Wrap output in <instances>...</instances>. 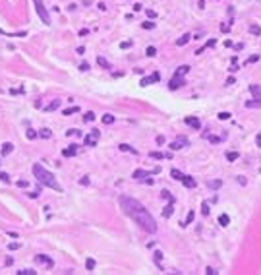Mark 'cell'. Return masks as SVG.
I'll use <instances>...</instances> for the list:
<instances>
[{
	"label": "cell",
	"mask_w": 261,
	"mask_h": 275,
	"mask_svg": "<svg viewBox=\"0 0 261 275\" xmlns=\"http://www.w3.org/2000/svg\"><path fill=\"white\" fill-rule=\"evenodd\" d=\"M83 120H85V122H93V120H95V113H85V116H83Z\"/></svg>",
	"instance_id": "32"
},
{
	"label": "cell",
	"mask_w": 261,
	"mask_h": 275,
	"mask_svg": "<svg viewBox=\"0 0 261 275\" xmlns=\"http://www.w3.org/2000/svg\"><path fill=\"white\" fill-rule=\"evenodd\" d=\"M207 140L211 141V144H219V141H221L222 138H217V136H207Z\"/></svg>",
	"instance_id": "40"
},
{
	"label": "cell",
	"mask_w": 261,
	"mask_h": 275,
	"mask_svg": "<svg viewBox=\"0 0 261 275\" xmlns=\"http://www.w3.org/2000/svg\"><path fill=\"white\" fill-rule=\"evenodd\" d=\"M230 116H232L230 113H219V114H217V118H219V120H228Z\"/></svg>",
	"instance_id": "36"
},
{
	"label": "cell",
	"mask_w": 261,
	"mask_h": 275,
	"mask_svg": "<svg viewBox=\"0 0 261 275\" xmlns=\"http://www.w3.org/2000/svg\"><path fill=\"white\" fill-rule=\"evenodd\" d=\"M203 47H205V49H209V47H215V39H211V41H207V43H205V45H203Z\"/></svg>",
	"instance_id": "49"
},
{
	"label": "cell",
	"mask_w": 261,
	"mask_h": 275,
	"mask_svg": "<svg viewBox=\"0 0 261 275\" xmlns=\"http://www.w3.org/2000/svg\"><path fill=\"white\" fill-rule=\"evenodd\" d=\"M37 271H35V269H19L18 271V275H35Z\"/></svg>",
	"instance_id": "35"
},
{
	"label": "cell",
	"mask_w": 261,
	"mask_h": 275,
	"mask_svg": "<svg viewBox=\"0 0 261 275\" xmlns=\"http://www.w3.org/2000/svg\"><path fill=\"white\" fill-rule=\"evenodd\" d=\"M147 16H149V18H157V12H155V10H147Z\"/></svg>",
	"instance_id": "51"
},
{
	"label": "cell",
	"mask_w": 261,
	"mask_h": 275,
	"mask_svg": "<svg viewBox=\"0 0 261 275\" xmlns=\"http://www.w3.org/2000/svg\"><path fill=\"white\" fill-rule=\"evenodd\" d=\"M238 182H240V184H242V186H244V184H246V178H244V176H238Z\"/></svg>",
	"instance_id": "54"
},
{
	"label": "cell",
	"mask_w": 261,
	"mask_h": 275,
	"mask_svg": "<svg viewBox=\"0 0 261 275\" xmlns=\"http://www.w3.org/2000/svg\"><path fill=\"white\" fill-rule=\"evenodd\" d=\"M0 180H2V182H8V184H10V176H8L6 172H2V171H0Z\"/></svg>",
	"instance_id": "41"
},
{
	"label": "cell",
	"mask_w": 261,
	"mask_h": 275,
	"mask_svg": "<svg viewBox=\"0 0 261 275\" xmlns=\"http://www.w3.org/2000/svg\"><path fill=\"white\" fill-rule=\"evenodd\" d=\"M249 33H253V35H259V33H261V29L257 27V25H252V27H249Z\"/></svg>",
	"instance_id": "42"
},
{
	"label": "cell",
	"mask_w": 261,
	"mask_h": 275,
	"mask_svg": "<svg viewBox=\"0 0 261 275\" xmlns=\"http://www.w3.org/2000/svg\"><path fill=\"white\" fill-rule=\"evenodd\" d=\"M147 176H149V172L143 171V169H137V171H134V174H132V178H135V180H147Z\"/></svg>",
	"instance_id": "11"
},
{
	"label": "cell",
	"mask_w": 261,
	"mask_h": 275,
	"mask_svg": "<svg viewBox=\"0 0 261 275\" xmlns=\"http://www.w3.org/2000/svg\"><path fill=\"white\" fill-rule=\"evenodd\" d=\"M190 70H192V68L188 66V64H184V66H180L178 70H176V74H178V76H186V74L190 72Z\"/></svg>",
	"instance_id": "25"
},
{
	"label": "cell",
	"mask_w": 261,
	"mask_h": 275,
	"mask_svg": "<svg viewBox=\"0 0 261 275\" xmlns=\"http://www.w3.org/2000/svg\"><path fill=\"white\" fill-rule=\"evenodd\" d=\"M170 176L174 178V180H182V176H184V172H180L178 169H172V171H170Z\"/></svg>",
	"instance_id": "24"
},
{
	"label": "cell",
	"mask_w": 261,
	"mask_h": 275,
	"mask_svg": "<svg viewBox=\"0 0 261 275\" xmlns=\"http://www.w3.org/2000/svg\"><path fill=\"white\" fill-rule=\"evenodd\" d=\"M33 4H35V10H37V14H39L41 22H43L45 25H50V16H49V12H46V8H45L43 0H33Z\"/></svg>",
	"instance_id": "3"
},
{
	"label": "cell",
	"mask_w": 261,
	"mask_h": 275,
	"mask_svg": "<svg viewBox=\"0 0 261 275\" xmlns=\"http://www.w3.org/2000/svg\"><path fill=\"white\" fill-rule=\"evenodd\" d=\"M0 151H2V155H10V153L14 151V144H10V141H6V144L2 145V149H0Z\"/></svg>",
	"instance_id": "20"
},
{
	"label": "cell",
	"mask_w": 261,
	"mask_h": 275,
	"mask_svg": "<svg viewBox=\"0 0 261 275\" xmlns=\"http://www.w3.org/2000/svg\"><path fill=\"white\" fill-rule=\"evenodd\" d=\"M39 136H41V138H45V140H49V138L52 136V132H50L49 128H43V130H39Z\"/></svg>",
	"instance_id": "27"
},
{
	"label": "cell",
	"mask_w": 261,
	"mask_h": 275,
	"mask_svg": "<svg viewBox=\"0 0 261 275\" xmlns=\"http://www.w3.org/2000/svg\"><path fill=\"white\" fill-rule=\"evenodd\" d=\"M76 113H80V107H72V109H66V110H64V113H62V114H64V116H70V114H76Z\"/></svg>",
	"instance_id": "28"
},
{
	"label": "cell",
	"mask_w": 261,
	"mask_h": 275,
	"mask_svg": "<svg viewBox=\"0 0 261 275\" xmlns=\"http://www.w3.org/2000/svg\"><path fill=\"white\" fill-rule=\"evenodd\" d=\"M172 213H174V204L168 202V204H166V207L163 209V217H170Z\"/></svg>",
	"instance_id": "17"
},
{
	"label": "cell",
	"mask_w": 261,
	"mask_h": 275,
	"mask_svg": "<svg viewBox=\"0 0 261 275\" xmlns=\"http://www.w3.org/2000/svg\"><path fill=\"white\" fill-rule=\"evenodd\" d=\"M85 266H87V271H93V269H95V266H97V263H95V260H93V258H89V260H87V263H85Z\"/></svg>",
	"instance_id": "33"
},
{
	"label": "cell",
	"mask_w": 261,
	"mask_h": 275,
	"mask_svg": "<svg viewBox=\"0 0 261 275\" xmlns=\"http://www.w3.org/2000/svg\"><path fill=\"white\" fill-rule=\"evenodd\" d=\"M184 145H190V141H188L186 138H178L176 141H172V144H170V149H172V151H178V149H182Z\"/></svg>",
	"instance_id": "9"
},
{
	"label": "cell",
	"mask_w": 261,
	"mask_h": 275,
	"mask_svg": "<svg viewBox=\"0 0 261 275\" xmlns=\"http://www.w3.org/2000/svg\"><path fill=\"white\" fill-rule=\"evenodd\" d=\"M255 141H257V145L261 147V134H257V138H255Z\"/></svg>",
	"instance_id": "55"
},
{
	"label": "cell",
	"mask_w": 261,
	"mask_h": 275,
	"mask_svg": "<svg viewBox=\"0 0 261 275\" xmlns=\"http://www.w3.org/2000/svg\"><path fill=\"white\" fill-rule=\"evenodd\" d=\"M18 186H19V188H27L29 182H27V180H18Z\"/></svg>",
	"instance_id": "45"
},
{
	"label": "cell",
	"mask_w": 261,
	"mask_h": 275,
	"mask_svg": "<svg viewBox=\"0 0 261 275\" xmlns=\"http://www.w3.org/2000/svg\"><path fill=\"white\" fill-rule=\"evenodd\" d=\"M80 70H81V72H87V70H89V64H87V62H83V64H80Z\"/></svg>",
	"instance_id": "46"
},
{
	"label": "cell",
	"mask_w": 261,
	"mask_h": 275,
	"mask_svg": "<svg viewBox=\"0 0 261 275\" xmlns=\"http://www.w3.org/2000/svg\"><path fill=\"white\" fill-rule=\"evenodd\" d=\"M99 138H101V132L99 130H91V134H87L85 138H83V144H85L87 147H95Z\"/></svg>",
	"instance_id": "4"
},
{
	"label": "cell",
	"mask_w": 261,
	"mask_h": 275,
	"mask_svg": "<svg viewBox=\"0 0 261 275\" xmlns=\"http://www.w3.org/2000/svg\"><path fill=\"white\" fill-rule=\"evenodd\" d=\"M120 207H122V211L128 215L132 221H135L145 232H149V235H155L157 232V221L153 219V215L147 211V207H145L143 204H139L135 198H130V196H120Z\"/></svg>",
	"instance_id": "1"
},
{
	"label": "cell",
	"mask_w": 261,
	"mask_h": 275,
	"mask_svg": "<svg viewBox=\"0 0 261 275\" xmlns=\"http://www.w3.org/2000/svg\"><path fill=\"white\" fill-rule=\"evenodd\" d=\"M153 27H155L153 22H145V23H143V29H153Z\"/></svg>",
	"instance_id": "44"
},
{
	"label": "cell",
	"mask_w": 261,
	"mask_h": 275,
	"mask_svg": "<svg viewBox=\"0 0 261 275\" xmlns=\"http://www.w3.org/2000/svg\"><path fill=\"white\" fill-rule=\"evenodd\" d=\"M222 186V180L221 178H217V180H207V188L209 190H219Z\"/></svg>",
	"instance_id": "15"
},
{
	"label": "cell",
	"mask_w": 261,
	"mask_h": 275,
	"mask_svg": "<svg viewBox=\"0 0 261 275\" xmlns=\"http://www.w3.org/2000/svg\"><path fill=\"white\" fill-rule=\"evenodd\" d=\"M238 70H240V68H238L236 64H232V66H230V72H232V74H234V72H238Z\"/></svg>",
	"instance_id": "53"
},
{
	"label": "cell",
	"mask_w": 261,
	"mask_h": 275,
	"mask_svg": "<svg viewBox=\"0 0 261 275\" xmlns=\"http://www.w3.org/2000/svg\"><path fill=\"white\" fill-rule=\"evenodd\" d=\"M201 213H203V215H209V213H211V207H209V204H207V202H203V204H201Z\"/></svg>",
	"instance_id": "31"
},
{
	"label": "cell",
	"mask_w": 261,
	"mask_h": 275,
	"mask_svg": "<svg viewBox=\"0 0 261 275\" xmlns=\"http://www.w3.org/2000/svg\"><path fill=\"white\" fill-rule=\"evenodd\" d=\"M190 39H192V33H184V35H182L178 41H176V45H178V47H184V45H186Z\"/></svg>",
	"instance_id": "19"
},
{
	"label": "cell",
	"mask_w": 261,
	"mask_h": 275,
	"mask_svg": "<svg viewBox=\"0 0 261 275\" xmlns=\"http://www.w3.org/2000/svg\"><path fill=\"white\" fill-rule=\"evenodd\" d=\"M157 82H161V74H159V72H155L153 76L143 78V80L139 82V85H141V87H147V85H151V83H157Z\"/></svg>",
	"instance_id": "7"
},
{
	"label": "cell",
	"mask_w": 261,
	"mask_h": 275,
	"mask_svg": "<svg viewBox=\"0 0 261 275\" xmlns=\"http://www.w3.org/2000/svg\"><path fill=\"white\" fill-rule=\"evenodd\" d=\"M101 120H103L104 124H112V122H114V116H112V114H103Z\"/></svg>",
	"instance_id": "30"
},
{
	"label": "cell",
	"mask_w": 261,
	"mask_h": 275,
	"mask_svg": "<svg viewBox=\"0 0 261 275\" xmlns=\"http://www.w3.org/2000/svg\"><path fill=\"white\" fill-rule=\"evenodd\" d=\"M205 273H207V275H215L217 271H213V269H211V267H207V269H205Z\"/></svg>",
	"instance_id": "52"
},
{
	"label": "cell",
	"mask_w": 261,
	"mask_h": 275,
	"mask_svg": "<svg viewBox=\"0 0 261 275\" xmlns=\"http://www.w3.org/2000/svg\"><path fill=\"white\" fill-rule=\"evenodd\" d=\"M195 219V213H194V209L190 211V213H188V217H186V221L184 223H182V227H188V225H192V221Z\"/></svg>",
	"instance_id": "23"
},
{
	"label": "cell",
	"mask_w": 261,
	"mask_h": 275,
	"mask_svg": "<svg viewBox=\"0 0 261 275\" xmlns=\"http://www.w3.org/2000/svg\"><path fill=\"white\" fill-rule=\"evenodd\" d=\"M238 157H240V153H238V151H228V153H226V159L230 161V163H232V161H236Z\"/></svg>",
	"instance_id": "26"
},
{
	"label": "cell",
	"mask_w": 261,
	"mask_h": 275,
	"mask_svg": "<svg viewBox=\"0 0 261 275\" xmlns=\"http://www.w3.org/2000/svg\"><path fill=\"white\" fill-rule=\"evenodd\" d=\"M182 184H184L186 188H195V180H194V176H188V174H184V176H182V180H180Z\"/></svg>",
	"instance_id": "12"
},
{
	"label": "cell",
	"mask_w": 261,
	"mask_h": 275,
	"mask_svg": "<svg viewBox=\"0 0 261 275\" xmlns=\"http://www.w3.org/2000/svg\"><path fill=\"white\" fill-rule=\"evenodd\" d=\"M33 260H35V263H37V266L54 267V260H52V258H49V256H45V254H37V256H35Z\"/></svg>",
	"instance_id": "5"
},
{
	"label": "cell",
	"mask_w": 261,
	"mask_h": 275,
	"mask_svg": "<svg viewBox=\"0 0 261 275\" xmlns=\"http://www.w3.org/2000/svg\"><path fill=\"white\" fill-rule=\"evenodd\" d=\"M257 60H259V54H253V56H249L246 60V64H252V62H257Z\"/></svg>",
	"instance_id": "43"
},
{
	"label": "cell",
	"mask_w": 261,
	"mask_h": 275,
	"mask_svg": "<svg viewBox=\"0 0 261 275\" xmlns=\"http://www.w3.org/2000/svg\"><path fill=\"white\" fill-rule=\"evenodd\" d=\"M184 122L190 126V128H194V130H199V128H201V120L195 118V116H186Z\"/></svg>",
	"instance_id": "8"
},
{
	"label": "cell",
	"mask_w": 261,
	"mask_h": 275,
	"mask_svg": "<svg viewBox=\"0 0 261 275\" xmlns=\"http://www.w3.org/2000/svg\"><path fill=\"white\" fill-rule=\"evenodd\" d=\"M60 105H62V101L54 99V101H52L50 105H46V107H45V110H46V113H52V110H58V109H60Z\"/></svg>",
	"instance_id": "13"
},
{
	"label": "cell",
	"mask_w": 261,
	"mask_h": 275,
	"mask_svg": "<svg viewBox=\"0 0 261 275\" xmlns=\"http://www.w3.org/2000/svg\"><path fill=\"white\" fill-rule=\"evenodd\" d=\"M161 258H163V252H159V250H157V252H155V262H159Z\"/></svg>",
	"instance_id": "50"
},
{
	"label": "cell",
	"mask_w": 261,
	"mask_h": 275,
	"mask_svg": "<svg viewBox=\"0 0 261 275\" xmlns=\"http://www.w3.org/2000/svg\"><path fill=\"white\" fill-rule=\"evenodd\" d=\"M18 248H22V242H10L8 244V250H18Z\"/></svg>",
	"instance_id": "37"
},
{
	"label": "cell",
	"mask_w": 261,
	"mask_h": 275,
	"mask_svg": "<svg viewBox=\"0 0 261 275\" xmlns=\"http://www.w3.org/2000/svg\"><path fill=\"white\" fill-rule=\"evenodd\" d=\"M76 153H77V145H76V144H72L70 147H68V149L62 151V155H64V157H74Z\"/></svg>",
	"instance_id": "14"
},
{
	"label": "cell",
	"mask_w": 261,
	"mask_h": 275,
	"mask_svg": "<svg viewBox=\"0 0 261 275\" xmlns=\"http://www.w3.org/2000/svg\"><path fill=\"white\" fill-rule=\"evenodd\" d=\"M97 64L101 66V68H104V70H112V66H110V62L107 60V58H103V56H99L97 58Z\"/></svg>",
	"instance_id": "16"
},
{
	"label": "cell",
	"mask_w": 261,
	"mask_h": 275,
	"mask_svg": "<svg viewBox=\"0 0 261 275\" xmlns=\"http://www.w3.org/2000/svg\"><path fill=\"white\" fill-rule=\"evenodd\" d=\"M228 223H230V217H228L226 213L219 215V225H221V227H228Z\"/></svg>",
	"instance_id": "21"
},
{
	"label": "cell",
	"mask_w": 261,
	"mask_h": 275,
	"mask_svg": "<svg viewBox=\"0 0 261 275\" xmlns=\"http://www.w3.org/2000/svg\"><path fill=\"white\" fill-rule=\"evenodd\" d=\"M33 174L35 178H37L39 184H43V186H49L52 190H56V192H62V186L58 184V180H56V176L52 172H49L46 169L41 165V163H35L33 165Z\"/></svg>",
	"instance_id": "2"
},
{
	"label": "cell",
	"mask_w": 261,
	"mask_h": 275,
	"mask_svg": "<svg viewBox=\"0 0 261 275\" xmlns=\"http://www.w3.org/2000/svg\"><path fill=\"white\" fill-rule=\"evenodd\" d=\"M25 136H27L29 138V140H35V138H39V132H35V130H27V134H25Z\"/></svg>",
	"instance_id": "34"
},
{
	"label": "cell",
	"mask_w": 261,
	"mask_h": 275,
	"mask_svg": "<svg viewBox=\"0 0 261 275\" xmlns=\"http://www.w3.org/2000/svg\"><path fill=\"white\" fill-rule=\"evenodd\" d=\"M186 85V80H184V76H178V74H174V78L170 80V83H168V87L174 91V89H180V87H184Z\"/></svg>",
	"instance_id": "6"
},
{
	"label": "cell",
	"mask_w": 261,
	"mask_h": 275,
	"mask_svg": "<svg viewBox=\"0 0 261 275\" xmlns=\"http://www.w3.org/2000/svg\"><path fill=\"white\" fill-rule=\"evenodd\" d=\"M149 157H153V159H157V161H163V159H166V157H170V155H166V153H161V151H151Z\"/></svg>",
	"instance_id": "18"
},
{
	"label": "cell",
	"mask_w": 261,
	"mask_h": 275,
	"mask_svg": "<svg viewBox=\"0 0 261 275\" xmlns=\"http://www.w3.org/2000/svg\"><path fill=\"white\" fill-rule=\"evenodd\" d=\"M157 145H164V138L163 136H157Z\"/></svg>",
	"instance_id": "47"
},
{
	"label": "cell",
	"mask_w": 261,
	"mask_h": 275,
	"mask_svg": "<svg viewBox=\"0 0 261 275\" xmlns=\"http://www.w3.org/2000/svg\"><path fill=\"white\" fill-rule=\"evenodd\" d=\"M118 147H120V151H132V153H137V151H135L132 145H128V144H120Z\"/></svg>",
	"instance_id": "29"
},
{
	"label": "cell",
	"mask_w": 261,
	"mask_h": 275,
	"mask_svg": "<svg viewBox=\"0 0 261 275\" xmlns=\"http://www.w3.org/2000/svg\"><path fill=\"white\" fill-rule=\"evenodd\" d=\"M145 54H147V56H155V54H157V49H155V47H147Z\"/></svg>",
	"instance_id": "38"
},
{
	"label": "cell",
	"mask_w": 261,
	"mask_h": 275,
	"mask_svg": "<svg viewBox=\"0 0 261 275\" xmlns=\"http://www.w3.org/2000/svg\"><path fill=\"white\" fill-rule=\"evenodd\" d=\"M249 93L253 95L255 101L261 103V85H257V83H253V85H249Z\"/></svg>",
	"instance_id": "10"
},
{
	"label": "cell",
	"mask_w": 261,
	"mask_h": 275,
	"mask_svg": "<svg viewBox=\"0 0 261 275\" xmlns=\"http://www.w3.org/2000/svg\"><path fill=\"white\" fill-rule=\"evenodd\" d=\"M130 47H132V41H122V43H120V49H130Z\"/></svg>",
	"instance_id": "39"
},
{
	"label": "cell",
	"mask_w": 261,
	"mask_h": 275,
	"mask_svg": "<svg viewBox=\"0 0 261 275\" xmlns=\"http://www.w3.org/2000/svg\"><path fill=\"white\" fill-rule=\"evenodd\" d=\"M161 198H164V200H168V202H172V204H174V202H176V198H174V196H172V194L168 192V190H163V192H161Z\"/></svg>",
	"instance_id": "22"
},
{
	"label": "cell",
	"mask_w": 261,
	"mask_h": 275,
	"mask_svg": "<svg viewBox=\"0 0 261 275\" xmlns=\"http://www.w3.org/2000/svg\"><path fill=\"white\" fill-rule=\"evenodd\" d=\"M80 184H81V186H87V184H89V178H87V176H83L81 180H80Z\"/></svg>",
	"instance_id": "48"
}]
</instances>
